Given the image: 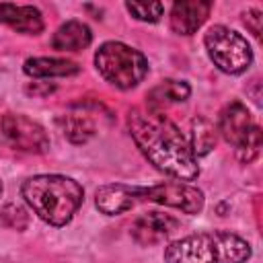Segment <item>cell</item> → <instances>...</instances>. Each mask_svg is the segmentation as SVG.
<instances>
[{
    "label": "cell",
    "instance_id": "obj_8",
    "mask_svg": "<svg viewBox=\"0 0 263 263\" xmlns=\"http://www.w3.org/2000/svg\"><path fill=\"white\" fill-rule=\"evenodd\" d=\"M179 222L162 212H148L136 218L132 224V238L142 247H152L162 240H166L175 230Z\"/></svg>",
    "mask_w": 263,
    "mask_h": 263
},
{
    "label": "cell",
    "instance_id": "obj_9",
    "mask_svg": "<svg viewBox=\"0 0 263 263\" xmlns=\"http://www.w3.org/2000/svg\"><path fill=\"white\" fill-rule=\"evenodd\" d=\"M140 201L138 185H125V183H111L103 185L95 193V203L103 214L117 216L127 210H132Z\"/></svg>",
    "mask_w": 263,
    "mask_h": 263
},
{
    "label": "cell",
    "instance_id": "obj_5",
    "mask_svg": "<svg viewBox=\"0 0 263 263\" xmlns=\"http://www.w3.org/2000/svg\"><path fill=\"white\" fill-rule=\"evenodd\" d=\"M203 43L214 66L226 74H242L253 62V51L247 39L224 25L210 27Z\"/></svg>",
    "mask_w": 263,
    "mask_h": 263
},
{
    "label": "cell",
    "instance_id": "obj_18",
    "mask_svg": "<svg viewBox=\"0 0 263 263\" xmlns=\"http://www.w3.org/2000/svg\"><path fill=\"white\" fill-rule=\"evenodd\" d=\"M261 144H263V136H261V129L257 125H253L247 134V138L236 146V154H238V160L240 162H251L259 156L261 152Z\"/></svg>",
    "mask_w": 263,
    "mask_h": 263
},
{
    "label": "cell",
    "instance_id": "obj_22",
    "mask_svg": "<svg viewBox=\"0 0 263 263\" xmlns=\"http://www.w3.org/2000/svg\"><path fill=\"white\" fill-rule=\"evenodd\" d=\"M0 195H2V183H0Z\"/></svg>",
    "mask_w": 263,
    "mask_h": 263
},
{
    "label": "cell",
    "instance_id": "obj_1",
    "mask_svg": "<svg viewBox=\"0 0 263 263\" xmlns=\"http://www.w3.org/2000/svg\"><path fill=\"white\" fill-rule=\"evenodd\" d=\"M127 127L140 152L158 171L185 183L197 179L199 166L189 140L160 111L132 109L127 115Z\"/></svg>",
    "mask_w": 263,
    "mask_h": 263
},
{
    "label": "cell",
    "instance_id": "obj_20",
    "mask_svg": "<svg viewBox=\"0 0 263 263\" xmlns=\"http://www.w3.org/2000/svg\"><path fill=\"white\" fill-rule=\"evenodd\" d=\"M0 220L6 226L16 228V230H21V228L27 226V214H25V210L18 208V205H14V203H8V205H4L0 210Z\"/></svg>",
    "mask_w": 263,
    "mask_h": 263
},
{
    "label": "cell",
    "instance_id": "obj_11",
    "mask_svg": "<svg viewBox=\"0 0 263 263\" xmlns=\"http://www.w3.org/2000/svg\"><path fill=\"white\" fill-rule=\"evenodd\" d=\"M210 10L212 4L201 0L175 2L171 8V29L179 35H193L205 23Z\"/></svg>",
    "mask_w": 263,
    "mask_h": 263
},
{
    "label": "cell",
    "instance_id": "obj_6",
    "mask_svg": "<svg viewBox=\"0 0 263 263\" xmlns=\"http://www.w3.org/2000/svg\"><path fill=\"white\" fill-rule=\"evenodd\" d=\"M0 138L14 150L43 154L49 150V138L45 129L21 113H4L0 115Z\"/></svg>",
    "mask_w": 263,
    "mask_h": 263
},
{
    "label": "cell",
    "instance_id": "obj_21",
    "mask_svg": "<svg viewBox=\"0 0 263 263\" xmlns=\"http://www.w3.org/2000/svg\"><path fill=\"white\" fill-rule=\"evenodd\" d=\"M245 18V25L251 29V33L255 35V37H261V10H257V8H251V10H247L245 14H242Z\"/></svg>",
    "mask_w": 263,
    "mask_h": 263
},
{
    "label": "cell",
    "instance_id": "obj_3",
    "mask_svg": "<svg viewBox=\"0 0 263 263\" xmlns=\"http://www.w3.org/2000/svg\"><path fill=\"white\" fill-rule=\"evenodd\" d=\"M249 257L251 245L226 230L189 234L164 249L166 263H245Z\"/></svg>",
    "mask_w": 263,
    "mask_h": 263
},
{
    "label": "cell",
    "instance_id": "obj_16",
    "mask_svg": "<svg viewBox=\"0 0 263 263\" xmlns=\"http://www.w3.org/2000/svg\"><path fill=\"white\" fill-rule=\"evenodd\" d=\"M64 136L74 144H84L95 136V123L88 115L82 113H68L58 119Z\"/></svg>",
    "mask_w": 263,
    "mask_h": 263
},
{
    "label": "cell",
    "instance_id": "obj_19",
    "mask_svg": "<svg viewBox=\"0 0 263 263\" xmlns=\"http://www.w3.org/2000/svg\"><path fill=\"white\" fill-rule=\"evenodd\" d=\"M125 8L134 18L144 23H156L164 10L162 2H125Z\"/></svg>",
    "mask_w": 263,
    "mask_h": 263
},
{
    "label": "cell",
    "instance_id": "obj_15",
    "mask_svg": "<svg viewBox=\"0 0 263 263\" xmlns=\"http://www.w3.org/2000/svg\"><path fill=\"white\" fill-rule=\"evenodd\" d=\"M191 95V88L183 80H164L148 92V109L160 111L162 107L183 103Z\"/></svg>",
    "mask_w": 263,
    "mask_h": 263
},
{
    "label": "cell",
    "instance_id": "obj_7",
    "mask_svg": "<svg viewBox=\"0 0 263 263\" xmlns=\"http://www.w3.org/2000/svg\"><path fill=\"white\" fill-rule=\"evenodd\" d=\"M140 201H154L181 210L183 214H199L203 210V191L185 181H164L150 187H138Z\"/></svg>",
    "mask_w": 263,
    "mask_h": 263
},
{
    "label": "cell",
    "instance_id": "obj_17",
    "mask_svg": "<svg viewBox=\"0 0 263 263\" xmlns=\"http://www.w3.org/2000/svg\"><path fill=\"white\" fill-rule=\"evenodd\" d=\"M193 156H205L216 146V129L205 117H195L191 121V140H189Z\"/></svg>",
    "mask_w": 263,
    "mask_h": 263
},
{
    "label": "cell",
    "instance_id": "obj_10",
    "mask_svg": "<svg viewBox=\"0 0 263 263\" xmlns=\"http://www.w3.org/2000/svg\"><path fill=\"white\" fill-rule=\"evenodd\" d=\"M253 125H255V123H253V119H251L249 109H247L242 103H238V101L228 103V105L220 111L218 129H220V134L224 136V140L230 142L232 146H238V144L247 138V134H249V129H251Z\"/></svg>",
    "mask_w": 263,
    "mask_h": 263
},
{
    "label": "cell",
    "instance_id": "obj_4",
    "mask_svg": "<svg viewBox=\"0 0 263 263\" xmlns=\"http://www.w3.org/2000/svg\"><path fill=\"white\" fill-rule=\"evenodd\" d=\"M95 66L109 84L121 90L138 86L148 74L146 55L121 41H105L95 53Z\"/></svg>",
    "mask_w": 263,
    "mask_h": 263
},
{
    "label": "cell",
    "instance_id": "obj_14",
    "mask_svg": "<svg viewBox=\"0 0 263 263\" xmlns=\"http://www.w3.org/2000/svg\"><path fill=\"white\" fill-rule=\"evenodd\" d=\"M27 76L33 78H53V76H74L80 66L64 58H29L23 66Z\"/></svg>",
    "mask_w": 263,
    "mask_h": 263
},
{
    "label": "cell",
    "instance_id": "obj_13",
    "mask_svg": "<svg viewBox=\"0 0 263 263\" xmlns=\"http://www.w3.org/2000/svg\"><path fill=\"white\" fill-rule=\"evenodd\" d=\"M92 33L88 25L80 21H68L64 23L51 37V47L58 51H82L90 45Z\"/></svg>",
    "mask_w": 263,
    "mask_h": 263
},
{
    "label": "cell",
    "instance_id": "obj_12",
    "mask_svg": "<svg viewBox=\"0 0 263 263\" xmlns=\"http://www.w3.org/2000/svg\"><path fill=\"white\" fill-rule=\"evenodd\" d=\"M0 23L8 25L10 29L27 35H37L43 31V16L35 6H18L10 2L0 4Z\"/></svg>",
    "mask_w": 263,
    "mask_h": 263
},
{
    "label": "cell",
    "instance_id": "obj_2",
    "mask_svg": "<svg viewBox=\"0 0 263 263\" xmlns=\"http://www.w3.org/2000/svg\"><path fill=\"white\" fill-rule=\"evenodd\" d=\"M21 193L33 212L51 226L68 224L84 201V189L64 175L29 177L23 183Z\"/></svg>",
    "mask_w": 263,
    "mask_h": 263
}]
</instances>
